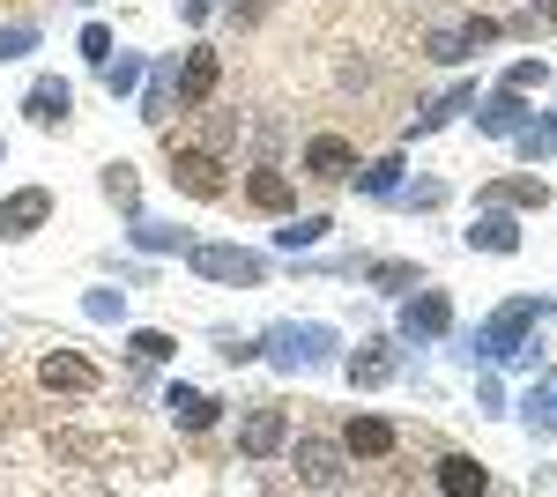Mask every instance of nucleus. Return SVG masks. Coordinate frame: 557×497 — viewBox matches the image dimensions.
I'll return each instance as SVG.
<instances>
[{"instance_id": "obj_1", "label": "nucleus", "mask_w": 557, "mask_h": 497, "mask_svg": "<svg viewBox=\"0 0 557 497\" xmlns=\"http://www.w3.org/2000/svg\"><path fill=\"white\" fill-rule=\"evenodd\" d=\"M335 349H343V341H335V327H320V320H283V327L260 334V357H268L275 372H320Z\"/></svg>"}, {"instance_id": "obj_2", "label": "nucleus", "mask_w": 557, "mask_h": 497, "mask_svg": "<svg viewBox=\"0 0 557 497\" xmlns=\"http://www.w3.org/2000/svg\"><path fill=\"white\" fill-rule=\"evenodd\" d=\"M290 460H298L305 490H349V483H357V475H349V446L320 438V431H305L298 446H290Z\"/></svg>"}, {"instance_id": "obj_3", "label": "nucleus", "mask_w": 557, "mask_h": 497, "mask_svg": "<svg viewBox=\"0 0 557 497\" xmlns=\"http://www.w3.org/2000/svg\"><path fill=\"white\" fill-rule=\"evenodd\" d=\"M172 186L194 194V201H223V194H231L223 157H215V149H194V141H172Z\"/></svg>"}, {"instance_id": "obj_4", "label": "nucleus", "mask_w": 557, "mask_h": 497, "mask_svg": "<svg viewBox=\"0 0 557 497\" xmlns=\"http://www.w3.org/2000/svg\"><path fill=\"white\" fill-rule=\"evenodd\" d=\"M186 268L209 275V283H238V290H253L260 275H268V260L246 246H186Z\"/></svg>"}, {"instance_id": "obj_5", "label": "nucleus", "mask_w": 557, "mask_h": 497, "mask_svg": "<svg viewBox=\"0 0 557 497\" xmlns=\"http://www.w3.org/2000/svg\"><path fill=\"white\" fill-rule=\"evenodd\" d=\"M283 446H290V415L275 409V401L246 409V423H238V453H246V460H275Z\"/></svg>"}, {"instance_id": "obj_6", "label": "nucleus", "mask_w": 557, "mask_h": 497, "mask_svg": "<svg viewBox=\"0 0 557 497\" xmlns=\"http://www.w3.org/2000/svg\"><path fill=\"white\" fill-rule=\"evenodd\" d=\"M52 223V186H15L0 194V238H30Z\"/></svg>"}, {"instance_id": "obj_7", "label": "nucleus", "mask_w": 557, "mask_h": 497, "mask_svg": "<svg viewBox=\"0 0 557 497\" xmlns=\"http://www.w3.org/2000/svg\"><path fill=\"white\" fill-rule=\"evenodd\" d=\"M401 334H409V341H438V334H454V305H446V290H424V283H417V297L401 305Z\"/></svg>"}, {"instance_id": "obj_8", "label": "nucleus", "mask_w": 557, "mask_h": 497, "mask_svg": "<svg viewBox=\"0 0 557 497\" xmlns=\"http://www.w3.org/2000/svg\"><path fill=\"white\" fill-rule=\"evenodd\" d=\"M305 178H320V186L357 178V141H343V134H312V141H305Z\"/></svg>"}, {"instance_id": "obj_9", "label": "nucleus", "mask_w": 557, "mask_h": 497, "mask_svg": "<svg viewBox=\"0 0 557 497\" xmlns=\"http://www.w3.org/2000/svg\"><path fill=\"white\" fill-rule=\"evenodd\" d=\"M491 38H498V23H491V15L446 23V30H431V60H438V67H461V60H469L475 45H491Z\"/></svg>"}, {"instance_id": "obj_10", "label": "nucleus", "mask_w": 557, "mask_h": 497, "mask_svg": "<svg viewBox=\"0 0 557 497\" xmlns=\"http://www.w3.org/2000/svg\"><path fill=\"white\" fill-rule=\"evenodd\" d=\"M38 386H45V394H97L104 378H97V364H89V357H75V349H52V357L38 364Z\"/></svg>"}, {"instance_id": "obj_11", "label": "nucleus", "mask_w": 557, "mask_h": 497, "mask_svg": "<svg viewBox=\"0 0 557 497\" xmlns=\"http://www.w3.org/2000/svg\"><path fill=\"white\" fill-rule=\"evenodd\" d=\"M23 120L30 126H67L75 120V89L60 83V75H38V83L23 89Z\"/></svg>"}, {"instance_id": "obj_12", "label": "nucleus", "mask_w": 557, "mask_h": 497, "mask_svg": "<svg viewBox=\"0 0 557 497\" xmlns=\"http://www.w3.org/2000/svg\"><path fill=\"white\" fill-rule=\"evenodd\" d=\"M343 446H349V460H386L394 446H401V431H394L386 415H349V423H343Z\"/></svg>"}, {"instance_id": "obj_13", "label": "nucleus", "mask_w": 557, "mask_h": 497, "mask_svg": "<svg viewBox=\"0 0 557 497\" xmlns=\"http://www.w3.org/2000/svg\"><path fill=\"white\" fill-rule=\"evenodd\" d=\"M343 372H349V386H364V394H372V386H386V378L401 372V357H394V341H357Z\"/></svg>"}, {"instance_id": "obj_14", "label": "nucleus", "mask_w": 557, "mask_h": 497, "mask_svg": "<svg viewBox=\"0 0 557 497\" xmlns=\"http://www.w3.org/2000/svg\"><path fill=\"white\" fill-rule=\"evenodd\" d=\"M164 409H172L178 431H194V438H201V431H215L223 401H215V394H201V386H172V394H164Z\"/></svg>"}, {"instance_id": "obj_15", "label": "nucleus", "mask_w": 557, "mask_h": 497, "mask_svg": "<svg viewBox=\"0 0 557 497\" xmlns=\"http://www.w3.org/2000/svg\"><path fill=\"white\" fill-rule=\"evenodd\" d=\"M215 75H223V60L194 45V52H186V67L172 75V83H178V104H209V97H215Z\"/></svg>"}, {"instance_id": "obj_16", "label": "nucleus", "mask_w": 557, "mask_h": 497, "mask_svg": "<svg viewBox=\"0 0 557 497\" xmlns=\"http://www.w3.org/2000/svg\"><path fill=\"white\" fill-rule=\"evenodd\" d=\"M246 201H253L260 215H290V208H298V186H290L275 164H260L253 178H246Z\"/></svg>"}, {"instance_id": "obj_17", "label": "nucleus", "mask_w": 557, "mask_h": 497, "mask_svg": "<svg viewBox=\"0 0 557 497\" xmlns=\"http://www.w3.org/2000/svg\"><path fill=\"white\" fill-rule=\"evenodd\" d=\"M438 490L446 497H483L491 490V468H483L475 453H446L438 460Z\"/></svg>"}, {"instance_id": "obj_18", "label": "nucleus", "mask_w": 557, "mask_h": 497, "mask_svg": "<svg viewBox=\"0 0 557 497\" xmlns=\"http://www.w3.org/2000/svg\"><path fill=\"white\" fill-rule=\"evenodd\" d=\"M483 201H491V208H550V186H543L535 171H520V178H491Z\"/></svg>"}, {"instance_id": "obj_19", "label": "nucleus", "mask_w": 557, "mask_h": 497, "mask_svg": "<svg viewBox=\"0 0 557 497\" xmlns=\"http://www.w3.org/2000/svg\"><path fill=\"white\" fill-rule=\"evenodd\" d=\"M528 120H535V112L520 104V89H498V97H491V104L475 112V126H483V134H520Z\"/></svg>"}, {"instance_id": "obj_20", "label": "nucleus", "mask_w": 557, "mask_h": 497, "mask_svg": "<svg viewBox=\"0 0 557 497\" xmlns=\"http://www.w3.org/2000/svg\"><path fill=\"white\" fill-rule=\"evenodd\" d=\"M357 275H364L372 290H386V297H409L417 283H424V275H417L409 260H357Z\"/></svg>"}, {"instance_id": "obj_21", "label": "nucleus", "mask_w": 557, "mask_h": 497, "mask_svg": "<svg viewBox=\"0 0 557 497\" xmlns=\"http://www.w3.org/2000/svg\"><path fill=\"white\" fill-rule=\"evenodd\" d=\"M469 246L475 252H520V231H513V215H475V231H469Z\"/></svg>"}, {"instance_id": "obj_22", "label": "nucleus", "mask_w": 557, "mask_h": 497, "mask_svg": "<svg viewBox=\"0 0 557 497\" xmlns=\"http://www.w3.org/2000/svg\"><path fill=\"white\" fill-rule=\"evenodd\" d=\"M469 104H475V83L446 89V97H438V104H431V112H417V120H409V134H438V126H446V120H461V112H469Z\"/></svg>"}, {"instance_id": "obj_23", "label": "nucleus", "mask_w": 557, "mask_h": 497, "mask_svg": "<svg viewBox=\"0 0 557 497\" xmlns=\"http://www.w3.org/2000/svg\"><path fill=\"white\" fill-rule=\"evenodd\" d=\"M172 75H178V60H172V67H157V83H149V97H141V120H149V126L172 120V104H178V83H172Z\"/></svg>"}, {"instance_id": "obj_24", "label": "nucleus", "mask_w": 557, "mask_h": 497, "mask_svg": "<svg viewBox=\"0 0 557 497\" xmlns=\"http://www.w3.org/2000/svg\"><path fill=\"white\" fill-rule=\"evenodd\" d=\"M97 186H104V201L112 208H141V178H134V164H104V178H97Z\"/></svg>"}, {"instance_id": "obj_25", "label": "nucleus", "mask_w": 557, "mask_h": 497, "mask_svg": "<svg viewBox=\"0 0 557 497\" xmlns=\"http://www.w3.org/2000/svg\"><path fill=\"white\" fill-rule=\"evenodd\" d=\"M327 231H335V223H327V215H290V223H283V231H275V246H283V252H305V246H320V238H327Z\"/></svg>"}, {"instance_id": "obj_26", "label": "nucleus", "mask_w": 557, "mask_h": 497, "mask_svg": "<svg viewBox=\"0 0 557 497\" xmlns=\"http://www.w3.org/2000/svg\"><path fill=\"white\" fill-rule=\"evenodd\" d=\"M513 141H520V157H557V112H535Z\"/></svg>"}, {"instance_id": "obj_27", "label": "nucleus", "mask_w": 557, "mask_h": 497, "mask_svg": "<svg viewBox=\"0 0 557 497\" xmlns=\"http://www.w3.org/2000/svg\"><path fill=\"white\" fill-rule=\"evenodd\" d=\"M127 349H134V364H172V357H178V341H172V334H157V327H134Z\"/></svg>"}, {"instance_id": "obj_28", "label": "nucleus", "mask_w": 557, "mask_h": 497, "mask_svg": "<svg viewBox=\"0 0 557 497\" xmlns=\"http://www.w3.org/2000/svg\"><path fill=\"white\" fill-rule=\"evenodd\" d=\"M134 246H141V252H186L194 238L172 231V223H134Z\"/></svg>"}, {"instance_id": "obj_29", "label": "nucleus", "mask_w": 557, "mask_h": 497, "mask_svg": "<svg viewBox=\"0 0 557 497\" xmlns=\"http://www.w3.org/2000/svg\"><path fill=\"white\" fill-rule=\"evenodd\" d=\"M520 415H528L535 431H557V378H543V386H535V394L520 401Z\"/></svg>"}, {"instance_id": "obj_30", "label": "nucleus", "mask_w": 557, "mask_h": 497, "mask_svg": "<svg viewBox=\"0 0 557 497\" xmlns=\"http://www.w3.org/2000/svg\"><path fill=\"white\" fill-rule=\"evenodd\" d=\"M23 52H38V23H0V67Z\"/></svg>"}, {"instance_id": "obj_31", "label": "nucleus", "mask_w": 557, "mask_h": 497, "mask_svg": "<svg viewBox=\"0 0 557 497\" xmlns=\"http://www.w3.org/2000/svg\"><path fill=\"white\" fill-rule=\"evenodd\" d=\"M134 83H141V60H134V52L104 60V89H112V97H134Z\"/></svg>"}, {"instance_id": "obj_32", "label": "nucleus", "mask_w": 557, "mask_h": 497, "mask_svg": "<svg viewBox=\"0 0 557 497\" xmlns=\"http://www.w3.org/2000/svg\"><path fill=\"white\" fill-rule=\"evenodd\" d=\"M357 186H364V194H380V201H386V194H394V186H401V157H380V164L364 171V178H357Z\"/></svg>"}, {"instance_id": "obj_33", "label": "nucleus", "mask_w": 557, "mask_h": 497, "mask_svg": "<svg viewBox=\"0 0 557 497\" xmlns=\"http://www.w3.org/2000/svg\"><path fill=\"white\" fill-rule=\"evenodd\" d=\"M550 83V67H543V60H513V67H506V89H520V97H528V89H543Z\"/></svg>"}, {"instance_id": "obj_34", "label": "nucleus", "mask_w": 557, "mask_h": 497, "mask_svg": "<svg viewBox=\"0 0 557 497\" xmlns=\"http://www.w3.org/2000/svg\"><path fill=\"white\" fill-rule=\"evenodd\" d=\"M215 357H223V364H253L260 341H246V334H215Z\"/></svg>"}, {"instance_id": "obj_35", "label": "nucleus", "mask_w": 557, "mask_h": 497, "mask_svg": "<svg viewBox=\"0 0 557 497\" xmlns=\"http://www.w3.org/2000/svg\"><path fill=\"white\" fill-rule=\"evenodd\" d=\"M83 60H89V67L112 60V30H104V23H89V30H83Z\"/></svg>"}, {"instance_id": "obj_36", "label": "nucleus", "mask_w": 557, "mask_h": 497, "mask_svg": "<svg viewBox=\"0 0 557 497\" xmlns=\"http://www.w3.org/2000/svg\"><path fill=\"white\" fill-rule=\"evenodd\" d=\"M238 126H246L238 112H215V120H209V149H215V157H223V149L238 141Z\"/></svg>"}, {"instance_id": "obj_37", "label": "nucleus", "mask_w": 557, "mask_h": 497, "mask_svg": "<svg viewBox=\"0 0 557 497\" xmlns=\"http://www.w3.org/2000/svg\"><path fill=\"white\" fill-rule=\"evenodd\" d=\"M83 312H89V320H120V290H89Z\"/></svg>"}, {"instance_id": "obj_38", "label": "nucleus", "mask_w": 557, "mask_h": 497, "mask_svg": "<svg viewBox=\"0 0 557 497\" xmlns=\"http://www.w3.org/2000/svg\"><path fill=\"white\" fill-rule=\"evenodd\" d=\"M401 201H409V208H438V201H446V186H438V178H417Z\"/></svg>"}, {"instance_id": "obj_39", "label": "nucleus", "mask_w": 557, "mask_h": 497, "mask_svg": "<svg viewBox=\"0 0 557 497\" xmlns=\"http://www.w3.org/2000/svg\"><path fill=\"white\" fill-rule=\"evenodd\" d=\"M231 15H238V23H260V15H268V0H231Z\"/></svg>"}, {"instance_id": "obj_40", "label": "nucleus", "mask_w": 557, "mask_h": 497, "mask_svg": "<svg viewBox=\"0 0 557 497\" xmlns=\"http://www.w3.org/2000/svg\"><path fill=\"white\" fill-rule=\"evenodd\" d=\"M209 8L215 0H186V23H209Z\"/></svg>"}, {"instance_id": "obj_41", "label": "nucleus", "mask_w": 557, "mask_h": 497, "mask_svg": "<svg viewBox=\"0 0 557 497\" xmlns=\"http://www.w3.org/2000/svg\"><path fill=\"white\" fill-rule=\"evenodd\" d=\"M535 15H557V0H535Z\"/></svg>"}, {"instance_id": "obj_42", "label": "nucleus", "mask_w": 557, "mask_h": 497, "mask_svg": "<svg viewBox=\"0 0 557 497\" xmlns=\"http://www.w3.org/2000/svg\"><path fill=\"white\" fill-rule=\"evenodd\" d=\"M0 157H8V149H0Z\"/></svg>"}, {"instance_id": "obj_43", "label": "nucleus", "mask_w": 557, "mask_h": 497, "mask_svg": "<svg viewBox=\"0 0 557 497\" xmlns=\"http://www.w3.org/2000/svg\"><path fill=\"white\" fill-rule=\"evenodd\" d=\"M83 8H89V0H83Z\"/></svg>"}]
</instances>
